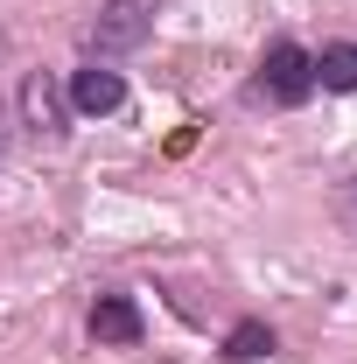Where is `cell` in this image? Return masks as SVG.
<instances>
[{"label":"cell","instance_id":"cell-1","mask_svg":"<svg viewBox=\"0 0 357 364\" xmlns=\"http://www.w3.org/2000/svg\"><path fill=\"white\" fill-rule=\"evenodd\" d=\"M147 28H154L147 0H105V7L91 14V28H85L91 63H98V56H127V49H140V43H147Z\"/></svg>","mask_w":357,"mask_h":364},{"label":"cell","instance_id":"cell-2","mask_svg":"<svg viewBox=\"0 0 357 364\" xmlns=\"http://www.w3.org/2000/svg\"><path fill=\"white\" fill-rule=\"evenodd\" d=\"M260 91H267L273 105H302L315 91V56L302 43H273L267 56H260Z\"/></svg>","mask_w":357,"mask_h":364},{"label":"cell","instance_id":"cell-3","mask_svg":"<svg viewBox=\"0 0 357 364\" xmlns=\"http://www.w3.org/2000/svg\"><path fill=\"white\" fill-rule=\"evenodd\" d=\"M21 119H28L36 134H63V127H70V91L56 85L49 70H28V77H21Z\"/></svg>","mask_w":357,"mask_h":364},{"label":"cell","instance_id":"cell-4","mask_svg":"<svg viewBox=\"0 0 357 364\" xmlns=\"http://www.w3.org/2000/svg\"><path fill=\"white\" fill-rule=\"evenodd\" d=\"M127 105V77L119 70H105V63H91L70 77V112H91V119H105V112H119Z\"/></svg>","mask_w":357,"mask_h":364},{"label":"cell","instance_id":"cell-5","mask_svg":"<svg viewBox=\"0 0 357 364\" xmlns=\"http://www.w3.org/2000/svg\"><path fill=\"white\" fill-rule=\"evenodd\" d=\"M91 343H140V309L134 294H98V309H91Z\"/></svg>","mask_w":357,"mask_h":364},{"label":"cell","instance_id":"cell-6","mask_svg":"<svg viewBox=\"0 0 357 364\" xmlns=\"http://www.w3.org/2000/svg\"><path fill=\"white\" fill-rule=\"evenodd\" d=\"M315 85L322 91H357V43H329L315 56Z\"/></svg>","mask_w":357,"mask_h":364},{"label":"cell","instance_id":"cell-7","mask_svg":"<svg viewBox=\"0 0 357 364\" xmlns=\"http://www.w3.org/2000/svg\"><path fill=\"white\" fill-rule=\"evenodd\" d=\"M224 358H231V364H260V358H273V329L245 316L231 336H224Z\"/></svg>","mask_w":357,"mask_h":364},{"label":"cell","instance_id":"cell-8","mask_svg":"<svg viewBox=\"0 0 357 364\" xmlns=\"http://www.w3.org/2000/svg\"><path fill=\"white\" fill-rule=\"evenodd\" d=\"M0 161H7V119H0Z\"/></svg>","mask_w":357,"mask_h":364}]
</instances>
